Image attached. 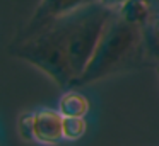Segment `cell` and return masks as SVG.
I'll return each mask as SVG.
<instances>
[{"label":"cell","instance_id":"2","mask_svg":"<svg viewBox=\"0 0 159 146\" xmlns=\"http://www.w3.org/2000/svg\"><path fill=\"white\" fill-rule=\"evenodd\" d=\"M77 12L53 20L34 34L24 37L16 36L9 46V54L39 68L62 90L72 88L75 73L70 63L69 41Z\"/></svg>","mask_w":159,"mask_h":146},{"label":"cell","instance_id":"4","mask_svg":"<svg viewBox=\"0 0 159 146\" xmlns=\"http://www.w3.org/2000/svg\"><path fill=\"white\" fill-rule=\"evenodd\" d=\"M17 129L22 139L36 141L39 144H58L63 136V115L58 109H39L34 112H24L19 117Z\"/></svg>","mask_w":159,"mask_h":146},{"label":"cell","instance_id":"9","mask_svg":"<svg viewBox=\"0 0 159 146\" xmlns=\"http://www.w3.org/2000/svg\"><path fill=\"white\" fill-rule=\"evenodd\" d=\"M87 132L86 117H63V136L69 141H77Z\"/></svg>","mask_w":159,"mask_h":146},{"label":"cell","instance_id":"3","mask_svg":"<svg viewBox=\"0 0 159 146\" xmlns=\"http://www.w3.org/2000/svg\"><path fill=\"white\" fill-rule=\"evenodd\" d=\"M115 10L116 9L108 7L103 2H96L77 12L69 41V54L75 80L82 75L91 58L94 56L96 48Z\"/></svg>","mask_w":159,"mask_h":146},{"label":"cell","instance_id":"10","mask_svg":"<svg viewBox=\"0 0 159 146\" xmlns=\"http://www.w3.org/2000/svg\"><path fill=\"white\" fill-rule=\"evenodd\" d=\"M101 2H103V3H106L108 7H113V9H118V7H120L123 2H127V0H101ZM154 3L157 5V3H159V0H154Z\"/></svg>","mask_w":159,"mask_h":146},{"label":"cell","instance_id":"6","mask_svg":"<svg viewBox=\"0 0 159 146\" xmlns=\"http://www.w3.org/2000/svg\"><path fill=\"white\" fill-rule=\"evenodd\" d=\"M156 10H157V7H156L154 0H127L118 7L116 12L128 24L147 27L154 17Z\"/></svg>","mask_w":159,"mask_h":146},{"label":"cell","instance_id":"8","mask_svg":"<svg viewBox=\"0 0 159 146\" xmlns=\"http://www.w3.org/2000/svg\"><path fill=\"white\" fill-rule=\"evenodd\" d=\"M145 41H147V51L151 60L159 65V9L156 10L152 20L145 27Z\"/></svg>","mask_w":159,"mask_h":146},{"label":"cell","instance_id":"12","mask_svg":"<svg viewBox=\"0 0 159 146\" xmlns=\"http://www.w3.org/2000/svg\"><path fill=\"white\" fill-rule=\"evenodd\" d=\"M156 7H157V9H159V3H157V5H156Z\"/></svg>","mask_w":159,"mask_h":146},{"label":"cell","instance_id":"11","mask_svg":"<svg viewBox=\"0 0 159 146\" xmlns=\"http://www.w3.org/2000/svg\"><path fill=\"white\" fill-rule=\"evenodd\" d=\"M156 71H157V77H159V65L156 66Z\"/></svg>","mask_w":159,"mask_h":146},{"label":"cell","instance_id":"7","mask_svg":"<svg viewBox=\"0 0 159 146\" xmlns=\"http://www.w3.org/2000/svg\"><path fill=\"white\" fill-rule=\"evenodd\" d=\"M91 109V102L77 88H69L58 102V111L63 117H86Z\"/></svg>","mask_w":159,"mask_h":146},{"label":"cell","instance_id":"5","mask_svg":"<svg viewBox=\"0 0 159 146\" xmlns=\"http://www.w3.org/2000/svg\"><path fill=\"white\" fill-rule=\"evenodd\" d=\"M96 2H101V0H39L33 15L26 20V24L19 29V32L16 36L24 37L29 36V34H34L39 29L46 27L48 24H52L53 20L70 15V14Z\"/></svg>","mask_w":159,"mask_h":146},{"label":"cell","instance_id":"1","mask_svg":"<svg viewBox=\"0 0 159 146\" xmlns=\"http://www.w3.org/2000/svg\"><path fill=\"white\" fill-rule=\"evenodd\" d=\"M151 60L145 41V27H139L123 20L118 12L111 15L103 32L96 53L72 88H82L111 75L127 73L145 66Z\"/></svg>","mask_w":159,"mask_h":146}]
</instances>
